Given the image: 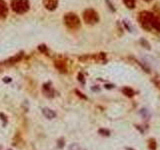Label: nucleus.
Instances as JSON below:
<instances>
[{"instance_id": "obj_1", "label": "nucleus", "mask_w": 160, "mask_h": 150, "mask_svg": "<svg viewBox=\"0 0 160 150\" xmlns=\"http://www.w3.org/2000/svg\"><path fill=\"white\" fill-rule=\"evenodd\" d=\"M139 24L143 29L150 31L154 28L158 31H160V18L156 17L153 13L149 11H142L139 13L138 16Z\"/></svg>"}, {"instance_id": "obj_2", "label": "nucleus", "mask_w": 160, "mask_h": 150, "mask_svg": "<svg viewBox=\"0 0 160 150\" xmlns=\"http://www.w3.org/2000/svg\"><path fill=\"white\" fill-rule=\"evenodd\" d=\"M64 23H65V25L69 28V29H72V30L79 29L81 26L79 17L72 12L65 14V16H64Z\"/></svg>"}, {"instance_id": "obj_3", "label": "nucleus", "mask_w": 160, "mask_h": 150, "mask_svg": "<svg viewBox=\"0 0 160 150\" xmlns=\"http://www.w3.org/2000/svg\"><path fill=\"white\" fill-rule=\"evenodd\" d=\"M29 1L28 0H11V8L12 10L18 13L23 14L29 10Z\"/></svg>"}, {"instance_id": "obj_4", "label": "nucleus", "mask_w": 160, "mask_h": 150, "mask_svg": "<svg viewBox=\"0 0 160 150\" xmlns=\"http://www.w3.org/2000/svg\"><path fill=\"white\" fill-rule=\"evenodd\" d=\"M83 19L85 23H87L89 25H93L99 21V16L97 12L93 9H87L83 12Z\"/></svg>"}, {"instance_id": "obj_5", "label": "nucleus", "mask_w": 160, "mask_h": 150, "mask_svg": "<svg viewBox=\"0 0 160 150\" xmlns=\"http://www.w3.org/2000/svg\"><path fill=\"white\" fill-rule=\"evenodd\" d=\"M43 4L45 8L48 9L49 11H53L58 5V0H43Z\"/></svg>"}, {"instance_id": "obj_6", "label": "nucleus", "mask_w": 160, "mask_h": 150, "mask_svg": "<svg viewBox=\"0 0 160 150\" xmlns=\"http://www.w3.org/2000/svg\"><path fill=\"white\" fill-rule=\"evenodd\" d=\"M8 14V8L4 0H0V18L4 19Z\"/></svg>"}, {"instance_id": "obj_7", "label": "nucleus", "mask_w": 160, "mask_h": 150, "mask_svg": "<svg viewBox=\"0 0 160 150\" xmlns=\"http://www.w3.org/2000/svg\"><path fill=\"white\" fill-rule=\"evenodd\" d=\"M42 113L47 119H53V118H55V117H56L55 112H54L52 109L47 108V107H45V108L42 109Z\"/></svg>"}, {"instance_id": "obj_8", "label": "nucleus", "mask_w": 160, "mask_h": 150, "mask_svg": "<svg viewBox=\"0 0 160 150\" xmlns=\"http://www.w3.org/2000/svg\"><path fill=\"white\" fill-rule=\"evenodd\" d=\"M54 65H55V67L59 70L60 72L62 73H65L66 70H67V65L66 63L62 61V60H56L55 63H54Z\"/></svg>"}, {"instance_id": "obj_9", "label": "nucleus", "mask_w": 160, "mask_h": 150, "mask_svg": "<svg viewBox=\"0 0 160 150\" xmlns=\"http://www.w3.org/2000/svg\"><path fill=\"white\" fill-rule=\"evenodd\" d=\"M122 92H123V94H125L128 97H132L134 95V91L129 87H124L122 89Z\"/></svg>"}, {"instance_id": "obj_10", "label": "nucleus", "mask_w": 160, "mask_h": 150, "mask_svg": "<svg viewBox=\"0 0 160 150\" xmlns=\"http://www.w3.org/2000/svg\"><path fill=\"white\" fill-rule=\"evenodd\" d=\"M123 3L125 4V6L128 8H134L135 7V0H123Z\"/></svg>"}, {"instance_id": "obj_11", "label": "nucleus", "mask_w": 160, "mask_h": 150, "mask_svg": "<svg viewBox=\"0 0 160 150\" xmlns=\"http://www.w3.org/2000/svg\"><path fill=\"white\" fill-rule=\"evenodd\" d=\"M69 150H85L81 145L77 144V143H72L69 145Z\"/></svg>"}, {"instance_id": "obj_12", "label": "nucleus", "mask_w": 160, "mask_h": 150, "mask_svg": "<svg viewBox=\"0 0 160 150\" xmlns=\"http://www.w3.org/2000/svg\"><path fill=\"white\" fill-rule=\"evenodd\" d=\"M149 148L151 149V150L156 149V142H155L154 139H150L149 140Z\"/></svg>"}, {"instance_id": "obj_13", "label": "nucleus", "mask_w": 160, "mask_h": 150, "mask_svg": "<svg viewBox=\"0 0 160 150\" xmlns=\"http://www.w3.org/2000/svg\"><path fill=\"white\" fill-rule=\"evenodd\" d=\"M153 82H154L155 85L157 86V88L160 89V77H159V76H155V77L153 78Z\"/></svg>"}, {"instance_id": "obj_14", "label": "nucleus", "mask_w": 160, "mask_h": 150, "mask_svg": "<svg viewBox=\"0 0 160 150\" xmlns=\"http://www.w3.org/2000/svg\"><path fill=\"white\" fill-rule=\"evenodd\" d=\"M99 133H101L102 135H106V136H108V135L110 134V132H109V131L106 130V129H100L99 130Z\"/></svg>"}, {"instance_id": "obj_15", "label": "nucleus", "mask_w": 160, "mask_h": 150, "mask_svg": "<svg viewBox=\"0 0 160 150\" xmlns=\"http://www.w3.org/2000/svg\"><path fill=\"white\" fill-rule=\"evenodd\" d=\"M76 93H77V94H78V95H79L80 97H82V98H86L85 96H83V95H82V93H81V92H79V91H77V90H76Z\"/></svg>"}, {"instance_id": "obj_16", "label": "nucleus", "mask_w": 160, "mask_h": 150, "mask_svg": "<svg viewBox=\"0 0 160 150\" xmlns=\"http://www.w3.org/2000/svg\"><path fill=\"white\" fill-rule=\"evenodd\" d=\"M145 1H151V0H145Z\"/></svg>"}]
</instances>
